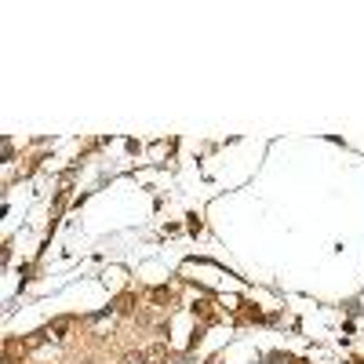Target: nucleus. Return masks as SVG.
Returning <instances> with one entry per match:
<instances>
[{
	"label": "nucleus",
	"mask_w": 364,
	"mask_h": 364,
	"mask_svg": "<svg viewBox=\"0 0 364 364\" xmlns=\"http://www.w3.org/2000/svg\"><path fill=\"white\" fill-rule=\"evenodd\" d=\"M69 328H73V317H59V320H51V324H48L44 335H66Z\"/></svg>",
	"instance_id": "obj_1"
}]
</instances>
